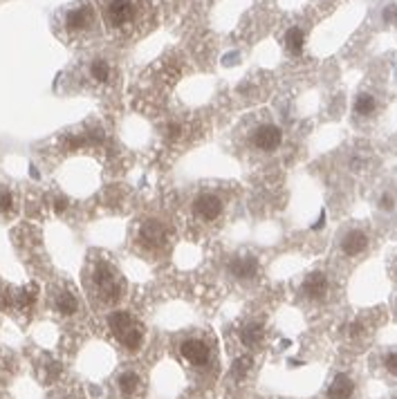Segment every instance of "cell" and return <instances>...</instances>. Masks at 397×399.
Here are the masks:
<instances>
[{
    "label": "cell",
    "instance_id": "obj_3",
    "mask_svg": "<svg viewBox=\"0 0 397 399\" xmlns=\"http://www.w3.org/2000/svg\"><path fill=\"white\" fill-rule=\"evenodd\" d=\"M90 289L103 306H114L123 296L126 283L108 260H97L90 271Z\"/></svg>",
    "mask_w": 397,
    "mask_h": 399
},
{
    "label": "cell",
    "instance_id": "obj_9",
    "mask_svg": "<svg viewBox=\"0 0 397 399\" xmlns=\"http://www.w3.org/2000/svg\"><path fill=\"white\" fill-rule=\"evenodd\" d=\"M382 110V99L380 94L370 90H361L352 101V119L357 123H368L380 114Z\"/></svg>",
    "mask_w": 397,
    "mask_h": 399
},
{
    "label": "cell",
    "instance_id": "obj_4",
    "mask_svg": "<svg viewBox=\"0 0 397 399\" xmlns=\"http://www.w3.org/2000/svg\"><path fill=\"white\" fill-rule=\"evenodd\" d=\"M370 243L373 238H370L368 227L361 223H348L339 231L337 243H334V251H337L339 258L343 260H359L368 254Z\"/></svg>",
    "mask_w": 397,
    "mask_h": 399
},
{
    "label": "cell",
    "instance_id": "obj_14",
    "mask_svg": "<svg viewBox=\"0 0 397 399\" xmlns=\"http://www.w3.org/2000/svg\"><path fill=\"white\" fill-rule=\"evenodd\" d=\"M54 310L63 317H72V314L79 312V299L75 296V292L70 287H61L54 294Z\"/></svg>",
    "mask_w": 397,
    "mask_h": 399
},
{
    "label": "cell",
    "instance_id": "obj_10",
    "mask_svg": "<svg viewBox=\"0 0 397 399\" xmlns=\"http://www.w3.org/2000/svg\"><path fill=\"white\" fill-rule=\"evenodd\" d=\"M227 274L240 283H252L258 276V258L254 254H236L227 260Z\"/></svg>",
    "mask_w": 397,
    "mask_h": 399
},
{
    "label": "cell",
    "instance_id": "obj_24",
    "mask_svg": "<svg viewBox=\"0 0 397 399\" xmlns=\"http://www.w3.org/2000/svg\"><path fill=\"white\" fill-rule=\"evenodd\" d=\"M393 308H395V317H397V294H395V299H393Z\"/></svg>",
    "mask_w": 397,
    "mask_h": 399
},
{
    "label": "cell",
    "instance_id": "obj_1",
    "mask_svg": "<svg viewBox=\"0 0 397 399\" xmlns=\"http://www.w3.org/2000/svg\"><path fill=\"white\" fill-rule=\"evenodd\" d=\"M238 140H240V146H243L249 155L267 157V155H274L280 149V144H283V130L269 117L267 110H260L252 119H247L245 128L238 133Z\"/></svg>",
    "mask_w": 397,
    "mask_h": 399
},
{
    "label": "cell",
    "instance_id": "obj_6",
    "mask_svg": "<svg viewBox=\"0 0 397 399\" xmlns=\"http://www.w3.org/2000/svg\"><path fill=\"white\" fill-rule=\"evenodd\" d=\"M191 213L200 225H214L225 216V197L216 191H200L191 202Z\"/></svg>",
    "mask_w": 397,
    "mask_h": 399
},
{
    "label": "cell",
    "instance_id": "obj_23",
    "mask_svg": "<svg viewBox=\"0 0 397 399\" xmlns=\"http://www.w3.org/2000/svg\"><path fill=\"white\" fill-rule=\"evenodd\" d=\"M54 209H57V213H61V211H63V209H66V200H57Z\"/></svg>",
    "mask_w": 397,
    "mask_h": 399
},
{
    "label": "cell",
    "instance_id": "obj_22",
    "mask_svg": "<svg viewBox=\"0 0 397 399\" xmlns=\"http://www.w3.org/2000/svg\"><path fill=\"white\" fill-rule=\"evenodd\" d=\"M14 211V195L12 191H0V213Z\"/></svg>",
    "mask_w": 397,
    "mask_h": 399
},
{
    "label": "cell",
    "instance_id": "obj_2",
    "mask_svg": "<svg viewBox=\"0 0 397 399\" xmlns=\"http://www.w3.org/2000/svg\"><path fill=\"white\" fill-rule=\"evenodd\" d=\"M144 0H103L101 5V18L110 31H126L137 29L140 20L144 18Z\"/></svg>",
    "mask_w": 397,
    "mask_h": 399
},
{
    "label": "cell",
    "instance_id": "obj_25",
    "mask_svg": "<svg viewBox=\"0 0 397 399\" xmlns=\"http://www.w3.org/2000/svg\"><path fill=\"white\" fill-rule=\"evenodd\" d=\"M393 399H397V397H393Z\"/></svg>",
    "mask_w": 397,
    "mask_h": 399
},
{
    "label": "cell",
    "instance_id": "obj_18",
    "mask_svg": "<svg viewBox=\"0 0 397 399\" xmlns=\"http://www.w3.org/2000/svg\"><path fill=\"white\" fill-rule=\"evenodd\" d=\"M263 337H265V332L256 323H249V325H245L243 330H240V341H243L247 348H258L260 341H263Z\"/></svg>",
    "mask_w": 397,
    "mask_h": 399
},
{
    "label": "cell",
    "instance_id": "obj_5",
    "mask_svg": "<svg viewBox=\"0 0 397 399\" xmlns=\"http://www.w3.org/2000/svg\"><path fill=\"white\" fill-rule=\"evenodd\" d=\"M108 325L117 341L128 352H137L144 343V328L142 323L126 310H114L108 314Z\"/></svg>",
    "mask_w": 397,
    "mask_h": 399
},
{
    "label": "cell",
    "instance_id": "obj_21",
    "mask_svg": "<svg viewBox=\"0 0 397 399\" xmlns=\"http://www.w3.org/2000/svg\"><path fill=\"white\" fill-rule=\"evenodd\" d=\"M252 363H254L252 356H249V354H243V356H240V359L234 363V375L238 377V379H243V377H245L249 370H252Z\"/></svg>",
    "mask_w": 397,
    "mask_h": 399
},
{
    "label": "cell",
    "instance_id": "obj_26",
    "mask_svg": "<svg viewBox=\"0 0 397 399\" xmlns=\"http://www.w3.org/2000/svg\"><path fill=\"white\" fill-rule=\"evenodd\" d=\"M330 3H332V0H330Z\"/></svg>",
    "mask_w": 397,
    "mask_h": 399
},
{
    "label": "cell",
    "instance_id": "obj_7",
    "mask_svg": "<svg viewBox=\"0 0 397 399\" xmlns=\"http://www.w3.org/2000/svg\"><path fill=\"white\" fill-rule=\"evenodd\" d=\"M63 25H66V31L72 36L88 34V31H92L97 25L95 9H92V5H88V3H81L77 7L68 9L66 18H63Z\"/></svg>",
    "mask_w": 397,
    "mask_h": 399
},
{
    "label": "cell",
    "instance_id": "obj_15",
    "mask_svg": "<svg viewBox=\"0 0 397 399\" xmlns=\"http://www.w3.org/2000/svg\"><path fill=\"white\" fill-rule=\"evenodd\" d=\"M328 399H350L354 395V382L348 375H337L328 386Z\"/></svg>",
    "mask_w": 397,
    "mask_h": 399
},
{
    "label": "cell",
    "instance_id": "obj_13",
    "mask_svg": "<svg viewBox=\"0 0 397 399\" xmlns=\"http://www.w3.org/2000/svg\"><path fill=\"white\" fill-rule=\"evenodd\" d=\"M375 206H377V211L386 218H393L397 216V191L395 186L386 184L382 186L377 195H375Z\"/></svg>",
    "mask_w": 397,
    "mask_h": 399
},
{
    "label": "cell",
    "instance_id": "obj_11",
    "mask_svg": "<svg viewBox=\"0 0 397 399\" xmlns=\"http://www.w3.org/2000/svg\"><path fill=\"white\" fill-rule=\"evenodd\" d=\"M180 354L191 366H195V368H204V366H209V361H211V348H209V343L200 337H186L180 343Z\"/></svg>",
    "mask_w": 397,
    "mask_h": 399
},
{
    "label": "cell",
    "instance_id": "obj_19",
    "mask_svg": "<svg viewBox=\"0 0 397 399\" xmlns=\"http://www.w3.org/2000/svg\"><path fill=\"white\" fill-rule=\"evenodd\" d=\"M117 386H119L121 395L130 397V395L137 393V388H140V375L137 372H121L119 379H117Z\"/></svg>",
    "mask_w": 397,
    "mask_h": 399
},
{
    "label": "cell",
    "instance_id": "obj_20",
    "mask_svg": "<svg viewBox=\"0 0 397 399\" xmlns=\"http://www.w3.org/2000/svg\"><path fill=\"white\" fill-rule=\"evenodd\" d=\"M380 363H382V368H384L386 375H391V377H395V379H397V348L384 350Z\"/></svg>",
    "mask_w": 397,
    "mask_h": 399
},
{
    "label": "cell",
    "instance_id": "obj_17",
    "mask_svg": "<svg viewBox=\"0 0 397 399\" xmlns=\"http://www.w3.org/2000/svg\"><path fill=\"white\" fill-rule=\"evenodd\" d=\"M283 43H285V50L290 52L292 57H301L303 54V45H306V31H303L299 25L290 27L285 31Z\"/></svg>",
    "mask_w": 397,
    "mask_h": 399
},
{
    "label": "cell",
    "instance_id": "obj_12",
    "mask_svg": "<svg viewBox=\"0 0 397 399\" xmlns=\"http://www.w3.org/2000/svg\"><path fill=\"white\" fill-rule=\"evenodd\" d=\"M328 292H330V280L323 271H310V274L301 283V296L312 301V303L326 301Z\"/></svg>",
    "mask_w": 397,
    "mask_h": 399
},
{
    "label": "cell",
    "instance_id": "obj_16",
    "mask_svg": "<svg viewBox=\"0 0 397 399\" xmlns=\"http://www.w3.org/2000/svg\"><path fill=\"white\" fill-rule=\"evenodd\" d=\"M88 77L99 83V86H103V83H108L110 77H112V68H110V63L108 59H103V57H95L90 61V66H88Z\"/></svg>",
    "mask_w": 397,
    "mask_h": 399
},
{
    "label": "cell",
    "instance_id": "obj_8",
    "mask_svg": "<svg viewBox=\"0 0 397 399\" xmlns=\"http://www.w3.org/2000/svg\"><path fill=\"white\" fill-rule=\"evenodd\" d=\"M166 240H169V231H166L164 223H160V220H146L137 231V247L151 251V254L160 251L166 245Z\"/></svg>",
    "mask_w": 397,
    "mask_h": 399
}]
</instances>
